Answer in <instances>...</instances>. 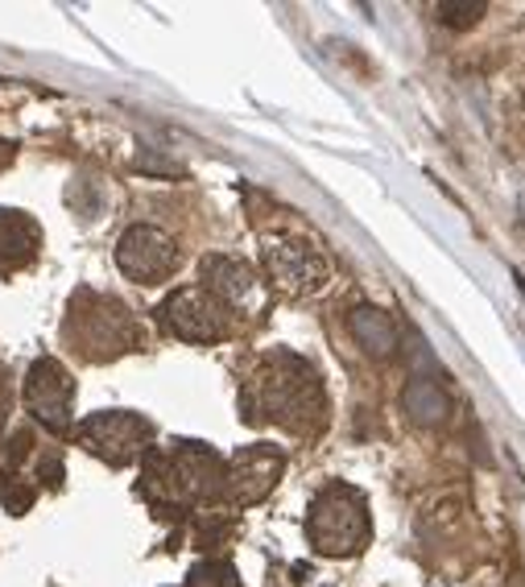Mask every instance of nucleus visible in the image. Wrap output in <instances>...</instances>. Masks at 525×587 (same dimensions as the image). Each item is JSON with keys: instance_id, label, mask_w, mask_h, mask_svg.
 <instances>
[{"instance_id": "nucleus-1", "label": "nucleus", "mask_w": 525, "mask_h": 587, "mask_svg": "<svg viewBox=\"0 0 525 587\" xmlns=\"http://www.w3.org/2000/svg\"><path fill=\"white\" fill-rule=\"evenodd\" d=\"M245 405L265 410L261 419L277 422L295 435H318L323 422H327V398H323L318 373L290 352H274L257 369L249 394H245Z\"/></svg>"}, {"instance_id": "nucleus-2", "label": "nucleus", "mask_w": 525, "mask_h": 587, "mask_svg": "<svg viewBox=\"0 0 525 587\" xmlns=\"http://www.w3.org/2000/svg\"><path fill=\"white\" fill-rule=\"evenodd\" d=\"M153 504H203L224 497V460L203 442H178L174 451H146V480Z\"/></svg>"}, {"instance_id": "nucleus-3", "label": "nucleus", "mask_w": 525, "mask_h": 587, "mask_svg": "<svg viewBox=\"0 0 525 587\" xmlns=\"http://www.w3.org/2000/svg\"><path fill=\"white\" fill-rule=\"evenodd\" d=\"M307 538L318 554L327 559H352L364 546L373 542V517H368V501L352 484H327L311 501L307 513Z\"/></svg>"}, {"instance_id": "nucleus-4", "label": "nucleus", "mask_w": 525, "mask_h": 587, "mask_svg": "<svg viewBox=\"0 0 525 587\" xmlns=\"http://www.w3.org/2000/svg\"><path fill=\"white\" fill-rule=\"evenodd\" d=\"M66 339L84 360L104 364V360H116L121 352L137 348V323L125 302H116L108 294L79 290L66 315Z\"/></svg>"}, {"instance_id": "nucleus-5", "label": "nucleus", "mask_w": 525, "mask_h": 587, "mask_svg": "<svg viewBox=\"0 0 525 587\" xmlns=\"http://www.w3.org/2000/svg\"><path fill=\"white\" fill-rule=\"evenodd\" d=\"M261 270L270 277V286L290 298L318 294L332 277V261L307 236H270L261 245Z\"/></svg>"}, {"instance_id": "nucleus-6", "label": "nucleus", "mask_w": 525, "mask_h": 587, "mask_svg": "<svg viewBox=\"0 0 525 587\" xmlns=\"http://www.w3.org/2000/svg\"><path fill=\"white\" fill-rule=\"evenodd\" d=\"M149 439H153V426L133 410H100L75 426V442L112 467H125L137 455H146Z\"/></svg>"}, {"instance_id": "nucleus-7", "label": "nucleus", "mask_w": 525, "mask_h": 587, "mask_svg": "<svg viewBox=\"0 0 525 587\" xmlns=\"http://www.w3.org/2000/svg\"><path fill=\"white\" fill-rule=\"evenodd\" d=\"M162 323L170 336L187 339V344H220L228 336V307L208 294L203 286H183L162 302Z\"/></svg>"}, {"instance_id": "nucleus-8", "label": "nucleus", "mask_w": 525, "mask_h": 587, "mask_svg": "<svg viewBox=\"0 0 525 587\" xmlns=\"http://www.w3.org/2000/svg\"><path fill=\"white\" fill-rule=\"evenodd\" d=\"M116 265L137 286H158L178 270V245L170 232L153 228V224H133L116 240Z\"/></svg>"}, {"instance_id": "nucleus-9", "label": "nucleus", "mask_w": 525, "mask_h": 587, "mask_svg": "<svg viewBox=\"0 0 525 587\" xmlns=\"http://www.w3.org/2000/svg\"><path fill=\"white\" fill-rule=\"evenodd\" d=\"M282 472H286V451L274 442H252L224 463V497L240 509L265 501L282 480Z\"/></svg>"}, {"instance_id": "nucleus-10", "label": "nucleus", "mask_w": 525, "mask_h": 587, "mask_svg": "<svg viewBox=\"0 0 525 587\" xmlns=\"http://www.w3.org/2000/svg\"><path fill=\"white\" fill-rule=\"evenodd\" d=\"M71 405H75V380L54 357H42L25 373V410L29 419L42 422L46 430L63 435L71 426Z\"/></svg>"}, {"instance_id": "nucleus-11", "label": "nucleus", "mask_w": 525, "mask_h": 587, "mask_svg": "<svg viewBox=\"0 0 525 587\" xmlns=\"http://www.w3.org/2000/svg\"><path fill=\"white\" fill-rule=\"evenodd\" d=\"M42 249V228L34 215L13 208H0V273H17L34 265Z\"/></svg>"}, {"instance_id": "nucleus-12", "label": "nucleus", "mask_w": 525, "mask_h": 587, "mask_svg": "<svg viewBox=\"0 0 525 587\" xmlns=\"http://www.w3.org/2000/svg\"><path fill=\"white\" fill-rule=\"evenodd\" d=\"M199 273H203V290L215 294L224 307H240V302H249L252 290H257V273L245 265V261H236V257H203V265H199Z\"/></svg>"}, {"instance_id": "nucleus-13", "label": "nucleus", "mask_w": 525, "mask_h": 587, "mask_svg": "<svg viewBox=\"0 0 525 587\" xmlns=\"http://www.w3.org/2000/svg\"><path fill=\"white\" fill-rule=\"evenodd\" d=\"M348 327H352V336L357 344L368 352V357H393L398 352V327H393V319L377 311V307H357L352 319H348Z\"/></svg>"}, {"instance_id": "nucleus-14", "label": "nucleus", "mask_w": 525, "mask_h": 587, "mask_svg": "<svg viewBox=\"0 0 525 587\" xmlns=\"http://www.w3.org/2000/svg\"><path fill=\"white\" fill-rule=\"evenodd\" d=\"M484 9H488L484 0H442V4H435V17L447 29H472V25H480Z\"/></svg>"}, {"instance_id": "nucleus-15", "label": "nucleus", "mask_w": 525, "mask_h": 587, "mask_svg": "<svg viewBox=\"0 0 525 587\" xmlns=\"http://www.w3.org/2000/svg\"><path fill=\"white\" fill-rule=\"evenodd\" d=\"M9 162H13V146H9V141H0V170L9 166Z\"/></svg>"}]
</instances>
